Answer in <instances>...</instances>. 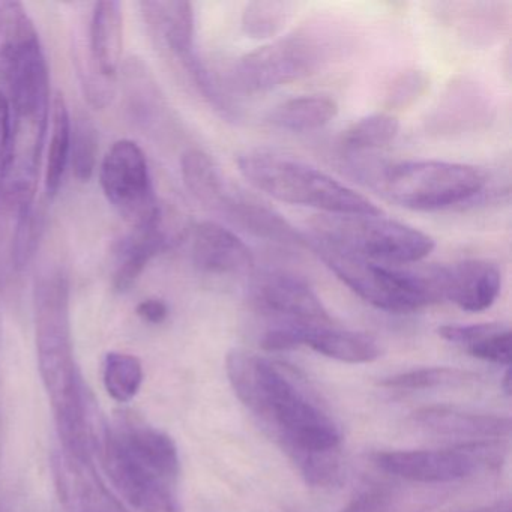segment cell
Masks as SVG:
<instances>
[{
  "label": "cell",
  "instance_id": "1",
  "mask_svg": "<svg viewBox=\"0 0 512 512\" xmlns=\"http://www.w3.org/2000/svg\"><path fill=\"white\" fill-rule=\"evenodd\" d=\"M11 131L0 199L17 215L34 208L50 115V77L41 44L20 59L8 82Z\"/></svg>",
  "mask_w": 512,
  "mask_h": 512
},
{
  "label": "cell",
  "instance_id": "2",
  "mask_svg": "<svg viewBox=\"0 0 512 512\" xmlns=\"http://www.w3.org/2000/svg\"><path fill=\"white\" fill-rule=\"evenodd\" d=\"M305 247L362 301L379 310L406 314L443 301L442 266L386 265L337 250L313 235H305Z\"/></svg>",
  "mask_w": 512,
  "mask_h": 512
},
{
  "label": "cell",
  "instance_id": "3",
  "mask_svg": "<svg viewBox=\"0 0 512 512\" xmlns=\"http://www.w3.org/2000/svg\"><path fill=\"white\" fill-rule=\"evenodd\" d=\"M347 38L335 23H308L242 56L233 83L245 94H262L307 79L343 55Z\"/></svg>",
  "mask_w": 512,
  "mask_h": 512
},
{
  "label": "cell",
  "instance_id": "4",
  "mask_svg": "<svg viewBox=\"0 0 512 512\" xmlns=\"http://www.w3.org/2000/svg\"><path fill=\"white\" fill-rule=\"evenodd\" d=\"M238 169L248 184L278 202L319 209L329 215H380L368 197L310 164L274 152L239 155Z\"/></svg>",
  "mask_w": 512,
  "mask_h": 512
},
{
  "label": "cell",
  "instance_id": "5",
  "mask_svg": "<svg viewBox=\"0 0 512 512\" xmlns=\"http://www.w3.org/2000/svg\"><path fill=\"white\" fill-rule=\"evenodd\" d=\"M371 187L410 211L433 212L478 202L488 175L469 164L412 160L370 169Z\"/></svg>",
  "mask_w": 512,
  "mask_h": 512
},
{
  "label": "cell",
  "instance_id": "6",
  "mask_svg": "<svg viewBox=\"0 0 512 512\" xmlns=\"http://www.w3.org/2000/svg\"><path fill=\"white\" fill-rule=\"evenodd\" d=\"M38 362L56 418L70 415L85 401L74 362L70 322V284L59 272L35 286Z\"/></svg>",
  "mask_w": 512,
  "mask_h": 512
},
{
  "label": "cell",
  "instance_id": "7",
  "mask_svg": "<svg viewBox=\"0 0 512 512\" xmlns=\"http://www.w3.org/2000/svg\"><path fill=\"white\" fill-rule=\"evenodd\" d=\"M257 373L259 397L253 413L274 428L290 457L338 451L341 433L337 425L280 365L257 356Z\"/></svg>",
  "mask_w": 512,
  "mask_h": 512
},
{
  "label": "cell",
  "instance_id": "8",
  "mask_svg": "<svg viewBox=\"0 0 512 512\" xmlns=\"http://www.w3.org/2000/svg\"><path fill=\"white\" fill-rule=\"evenodd\" d=\"M311 229L314 238L337 250L386 265H413L436 247L427 233L382 214H322L311 221Z\"/></svg>",
  "mask_w": 512,
  "mask_h": 512
},
{
  "label": "cell",
  "instance_id": "9",
  "mask_svg": "<svg viewBox=\"0 0 512 512\" xmlns=\"http://www.w3.org/2000/svg\"><path fill=\"white\" fill-rule=\"evenodd\" d=\"M101 187L131 229L146 226L157 217L160 203L155 196L148 161L133 140H119L101 163Z\"/></svg>",
  "mask_w": 512,
  "mask_h": 512
},
{
  "label": "cell",
  "instance_id": "10",
  "mask_svg": "<svg viewBox=\"0 0 512 512\" xmlns=\"http://www.w3.org/2000/svg\"><path fill=\"white\" fill-rule=\"evenodd\" d=\"M497 451L493 443L476 442L455 449L376 452L373 463L389 475L436 484L466 478L481 464L499 461Z\"/></svg>",
  "mask_w": 512,
  "mask_h": 512
},
{
  "label": "cell",
  "instance_id": "11",
  "mask_svg": "<svg viewBox=\"0 0 512 512\" xmlns=\"http://www.w3.org/2000/svg\"><path fill=\"white\" fill-rule=\"evenodd\" d=\"M124 46V19L121 4L115 0L98 2L89 31V76L86 94L89 103L103 109L113 97V80L121 65Z\"/></svg>",
  "mask_w": 512,
  "mask_h": 512
},
{
  "label": "cell",
  "instance_id": "12",
  "mask_svg": "<svg viewBox=\"0 0 512 512\" xmlns=\"http://www.w3.org/2000/svg\"><path fill=\"white\" fill-rule=\"evenodd\" d=\"M188 227L178 212L161 206L157 217L146 226L133 229L116 248L113 287L127 292L139 280L152 259L178 245L187 236Z\"/></svg>",
  "mask_w": 512,
  "mask_h": 512
},
{
  "label": "cell",
  "instance_id": "13",
  "mask_svg": "<svg viewBox=\"0 0 512 512\" xmlns=\"http://www.w3.org/2000/svg\"><path fill=\"white\" fill-rule=\"evenodd\" d=\"M209 211L220 215L235 227L278 244L305 247V235L298 232L280 212L266 205L247 191L224 182Z\"/></svg>",
  "mask_w": 512,
  "mask_h": 512
},
{
  "label": "cell",
  "instance_id": "14",
  "mask_svg": "<svg viewBox=\"0 0 512 512\" xmlns=\"http://www.w3.org/2000/svg\"><path fill=\"white\" fill-rule=\"evenodd\" d=\"M494 116L488 92L469 77H458L446 86L427 116V131L436 136H463L481 130Z\"/></svg>",
  "mask_w": 512,
  "mask_h": 512
},
{
  "label": "cell",
  "instance_id": "15",
  "mask_svg": "<svg viewBox=\"0 0 512 512\" xmlns=\"http://www.w3.org/2000/svg\"><path fill=\"white\" fill-rule=\"evenodd\" d=\"M254 298L266 313L286 322L328 325L331 316L307 281L284 271H266L254 280Z\"/></svg>",
  "mask_w": 512,
  "mask_h": 512
},
{
  "label": "cell",
  "instance_id": "16",
  "mask_svg": "<svg viewBox=\"0 0 512 512\" xmlns=\"http://www.w3.org/2000/svg\"><path fill=\"white\" fill-rule=\"evenodd\" d=\"M106 443L140 469L175 487L181 461L175 442L163 431L127 419L107 433Z\"/></svg>",
  "mask_w": 512,
  "mask_h": 512
},
{
  "label": "cell",
  "instance_id": "17",
  "mask_svg": "<svg viewBox=\"0 0 512 512\" xmlns=\"http://www.w3.org/2000/svg\"><path fill=\"white\" fill-rule=\"evenodd\" d=\"M193 263L197 271L214 277H239L254 271L251 248L232 230L203 221L193 230Z\"/></svg>",
  "mask_w": 512,
  "mask_h": 512
},
{
  "label": "cell",
  "instance_id": "18",
  "mask_svg": "<svg viewBox=\"0 0 512 512\" xmlns=\"http://www.w3.org/2000/svg\"><path fill=\"white\" fill-rule=\"evenodd\" d=\"M442 287L443 299L469 313H481L499 298L502 272L490 260H463L442 266Z\"/></svg>",
  "mask_w": 512,
  "mask_h": 512
},
{
  "label": "cell",
  "instance_id": "19",
  "mask_svg": "<svg viewBox=\"0 0 512 512\" xmlns=\"http://www.w3.org/2000/svg\"><path fill=\"white\" fill-rule=\"evenodd\" d=\"M106 467L121 496L140 512H181L173 485L140 469L106 443Z\"/></svg>",
  "mask_w": 512,
  "mask_h": 512
},
{
  "label": "cell",
  "instance_id": "20",
  "mask_svg": "<svg viewBox=\"0 0 512 512\" xmlns=\"http://www.w3.org/2000/svg\"><path fill=\"white\" fill-rule=\"evenodd\" d=\"M152 35L161 46L184 65L196 55L194 44V10L190 2L181 0H146L140 4Z\"/></svg>",
  "mask_w": 512,
  "mask_h": 512
},
{
  "label": "cell",
  "instance_id": "21",
  "mask_svg": "<svg viewBox=\"0 0 512 512\" xmlns=\"http://www.w3.org/2000/svg\"><path fill=\"white\" fill-rule=\"evenodd\" d=\"M412 419L419 427L443 436L491 440L503 439L511 434V419L508 416L463 412L455 407H422L413 413Z\"/></svg>",
  "mask_w": 512,
  "mask_h": 512
},
{
  "label": "cell",
  "instance_id": "22",
  "mask_svg": "<svg viewBox=\"0 0 512 512\" xmlns=\"http://www.w3.org/2000/svg\"><path fill=\"white\" fill-rule=\"evenodd\" d=\"M302 346L314 352L347 364H367L382 355L379 341L364 332L347 331L328 325H304Z\"/></svg>",
  "mask_w": 512,
  "mask_h": 512
},
{
  "label": "cell",
  "instance_id": "23",
  "mask_svg": "<svg viewBox=\"0 0 512 512\" xmlns=\"http://www.w3.org/2000/svg\"><path fill=\"white\" fill-rule=\"evenodd\" d=\"M37 43V29L23 4L0 0V83L8 85L22 56Z\"/></svg>",
  "mask_w": 512,
  "mask_h": 512
},
{
  "label": "cell",
  "instance_id": "24",
  "mask_svg": "<svg viewBox=\"0 0 512 512\" xmlns=\"http://www.w3.org/2000/svg\"><path fill=\"white\" fill-rule=\"evenodd\" d=\"M338 110L337 101L329 95H304L278 104L268 121L274 127L290 133H311L322 130L334 121Z\"/></svg>",
  "mask_w": 512,
  "mask_h": 512
},
{
  "label": "cell",
  "instance_id": "25",
  "mask_svg": "<svg viewBox=\"0 0 512 512\" xmlns=\"http://www.w3.org/2000/svg\"><path fill=\"white\" fill-rule=\"evenodd\" d=\"M71 116L64 95L56 94L52 100V137L47 157L46 190L55 197L61 190L65 170L70 161Z\"/></svg>",
  "mask_w": 512,
  "mask_h": 512
},
{
  "label": "cell",
  "instance_id": "26",
  "mask_svg": "<svg viewBox=\"0 0 512 512\" xmlns=\"http://www.w3.org/2000/svg\"><path fill=\"white\" fill-rule=\"evenodd\" d=\"M400 131V122L392 113H374L350 125L343 136L341 146L350 154L373 151L394 142Z\"/></svg>",
  "mask_w": 512,
  "mask_h": 512
},
{
  "label": "cell",
  "instance_id": "27",
  "mask_svg": "<svg viewBox=\"0 0 512 512\" xmlns=\"http://www.w3.org/2000/svg\"><path fill=\"white\" fill-rule=\"evenodd\" d=\"M293 4L283 0H254L245 5L241 28L253 40H268L283 31L292 19Z\"/></svg>",
  "mask_w": 512,
  "mask_h": 512
},
{
  "label": "cell",
  "instance_id": "28",
  "mask_svg": "<svg viewBox=\"0 0 512 512\" xmlns=\"http://www.w3.org/2000/svg\"><path fill=\"white\" fill-rule=\"evenodd\" d=\"M104 386L113 400L128 403L136 397L143 383V367L139 359L127 353L112 352L104 359Z\"/></svg>",
  "mask_w": 512,
  "mask_h": 512
},
{
  "label": "cell",
  "instance_id": "29",
  "mask_svg": "<svg viewBox=\"0 0 512 512\" xmlns=\"http://www.w3.org/2000/svg\"><path fill=\"white\" fill-rule=\"evenodd\" d=\"M475 379L469 371L448 367H425L386 377L380 382L383 388L400 391L440 388V386L463 385Z\"/></svg>",
  "mask_w": 512,
  "mask_h": 512
},
{
  "label": "cell",
  "instance_id": "30",
  "mask_svg": "<svg viewBox=\"0 0 512 512\" xmlns=\"http://www.w3.org/2000/svg\"><path fill=\"white\" fill-rule=\"evenodd\" d=\"M98 133L91 119L79 115L71 121V151L74 176L86 182L94 175L97 167Z\"/></svg>",
  "mask_w": 512,
  "mask_h": 512
},
{
  "label": "cell",
  "instance_id": "31",
  "mask_svg": "<svg viewBox=\"0 0 512 512\" xmlns=\"http://www.w3.org/2000/svg\"><path fill=\"white\" fill-rule=\"evenodd\" d=\"M430 86V79L424 71H404L389 85L385 97V107L389 112H398L412 107Z\"/></svg>",
  "mask_w": 512,
  "mask_h": 512
},
{
  "label": "cell",
  "instance_id": "32",
  "mask_svg": "<svg viewBox=\"0 0 512 512\" xmlns=\"http://www.w3.org/2000/svg\"><path fill=\"white\" fill-rule=\"evenodd\" d=\"M335 452H319V454H299L293 457L298 464L307 484L313 487H331L338 484L341 478V466Z\"/></svg>",
  "mask_w": 512,
  "mask_h": 512
},
{
  "label": "cell",
  "instance_id": "33",
  "mask_svg": "<svg viewBox=\"0 0 512 512\" xmlns=\"http://www.w3.org/2000/svg\"><path fill=\"white\" fill-rule=\"evenodd\" d=\"M16 238H14L13 259L17 268H25L34 257L43 232V220L35 211V206L23 214L17 215Z\"/></svg>",
  "mask_w": 512,
  "mask_h": 512
},
{
  "label": "cell",
  "instance_id": "34",
  "mask_svg": "<svg viewBox=\"0 0 512 512\" xmlns=\"http://www.w3.org/2000/svg\"><path fill=\"white\" fill-rule=\"evenodd\" d=\"M464 350L473 358L508 367L511 364V329L506 325L502 326L499 331L482 338L481 341Z\"/></svg>",
  "mask_w": 512,
  "mask_h": 512
},
{
  "label": "cell",
  "instance_id": "35",
  "mask_svg": "<svg viewBox=\"0 0 512 512\" xmlns=\"http://www.w3.org/2000/svg\"><path fill=\"white\" fill-rule=\"evenodd\" d=\"M394 494L383 485H368L355 494L341 512H389Z\"/></svg>",
  "mask_w": 512,
  "mask_h": 512
},
{
  "label": "cell",
  "instance_id": "36",
  "mask_svg": "<svg viewBox=\"0 0 512 512\" xmlns=\"http://www.w3.org/2000/svg\"><path fill=\"white\" fill-rule=\"evenodd\" d=\"M503 323H473V325H443L437 329V334L443 340L449 343L458 344V346L467 347L478 343L482 338L494 334L502 328Z\"/></svg>",
  "mask_w": 512,
  "mask_h": 512
},
{
  "label": "cell",
  "instance_id": "37",
  "mask_svg": "<svg viewBox=\"0 0 512 512\" xmlns=\"http://www.w3.org/2000/svg\"><path fill=\"white\" fill-rule=\"evenodd\" d=\"M305 323L284 322L269 329L262 338V347L268 352H281L302 346V329Z\"/></svg>",
  "mask_w": 512,
  "mask_h": 512
},
{
  "label": "cell",
  "instance_id": "38",
  "mask_svg": "<svg viewBox=\"0 0 512 512\" xmlns=\"http://www.w3.org/2000/svg\"><path fill=\"white\" fill-rule=\"evenodd\" d=\"M11 110L7 95L0 91V181L4 175L7 161L8 145H10Z\"/></svg>",
  "mask_w": 512,
  "mask_h": 512
},
{
  "label": "cell",
  "instance_id": "39",
  "mask_svg": "<svg viewBox=\"0 0 512 512\" xmlns=\"http://www.w3.org/2000/svg\"><path fill=\"white\" fill-rule=\"evenodd\" d=\"M137 314L145 322L160 325L169 316V307L161 299H145L137 305Z\"/></svg>",
  "mask_w": 512,
  "mask_h": 512
},
{
  "label": "cell",
  "instance_id": "40",
  "mask_svg": "<svg viewBox=\"0 0 512 512\" xmlns=\"http://www.w3.org/2000/svg\"><path fill=\"white\" fill-rule=\"evenodd\" d=\"M502 386L506 395H511V374H509V370H506L505 376H503Z\"/></svg>",
  "mask_w": 512,
  "mask_h": 512
},
{
  "label": "cell",
  "instance_id": "41",
  "mask_svg": "<svg viewBox=\"0 0 512 512\" xmlns=\"http://www.w3.org/2000/svg\"><path fill=\"white\" fill-rule=\"evenodd\" d=\"M506 512H508V511H506Z\"/></svg>",
  "mask_w": 512,
  "mask_h": 512
}]
</instances>
